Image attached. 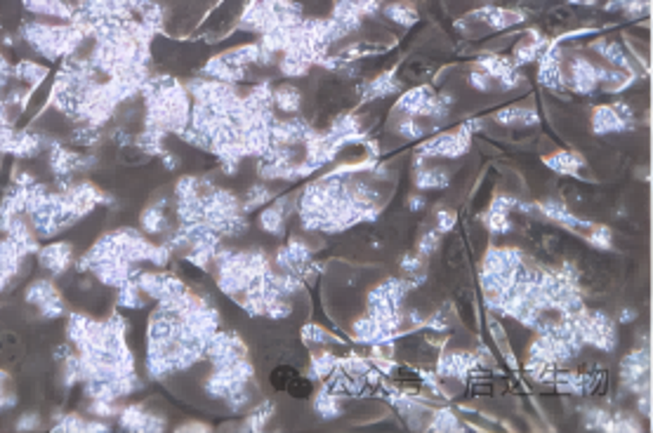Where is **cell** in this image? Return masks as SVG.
<instances>
[{
    "label": "cell",
    "instance_id": "1",
    "mask_svg": "<svg viewBox=\"0 0 653 433\" xmlns=\"http://www.w3.org/2000/svg\"><path fill=\"white\" fill-rule=\"evenodd\" d=\"M569 76H571L573 90L581 94H590L597 87V66L588 62L585 57H576L573 62H571Z\"/></svg>",
    "mask_w": 653,
    "mask_h": 433
},
{
    "label": "cell",
    "instance_id": "2",
    "mask_svg": "<svg viewBox=\"0 0 653 433\" xmlns=\"http://www.w3.org/2000/svg\"><path fill=\"white\" fill-rule=\"evenodd\" d=\"M469 19L483 22V24L493 26V29H509V26L524 22V15L516 10H505V8H495V5H490V8H481V10L472 12Z\"/></svg>",
    "mask_w": 653,
    "mask_h": 433
},
{
    "label": "cell",
    "instance_id": "3",
    "mask_svg": "<svg viewBox=\"0 0 653 433\" xmlns=\"http://www.w3.org/2000/svg\"><path fill=\"white\" fill-rule=\"evenodd\" d=\"M540 80L552 90H559L564 85L562 76V54H559V45H550L540 57Z\"/></svg>",
    "mask_w": 653,
    "mask_h": 433
},
{
    "label": "cell",
    "instance_id": "4",
    "mask_svg": "<svg viewBox=\"0 0 653 433\" xmlns=\"http://www.w3.org/2000/svg\"><path fill=\"white\" fill-rule=\"evenodd\" d=\"M399 80H396L392 73H385V76H378L373 80H368L366 85L361 87V99H378V97H389V94L399 92Z\"/></svg>",
    "mask_w": 653,
    "mask_h": 433
},
{
    "label": "cell",
    "instance_id": "5",
    "mask_svg": "<svg viewBox=\"0 0 653 433\" xmlns=\"http://www.w3.org/2000/svg\"><path fill=\"white\" fill-rule=\"evenodd\" d=\"M625 123L628 120L618 116V111L614 106H599L595 111V116H592V127H595V132L604 134V132H621Z\"/></svg>",
    "mask_w": 653,
    "mask_h": 433
},
{
    "label": "cell",
    "instance_id": "6",
    "mask_svg": "<svg viewBox=\"0 0 653 433\" xmlns=\"http://www.w3.org/2000/svg\"><path fill=\"white\" fill-rule=\"evenodd\" d=\"M547 47H550L547 40H545V38H538V36L521 40V43L514 47V62H516V64L533 62V59L543 57V52L547 50Z\"/></svg>",
    "mask_w": 653,
    "mask_h": 433
},
{
    "label": "cell",
    "instance_id": "7",
    "mask_svg": "<svg viewBox=\"0 0 653 433\" xmlns=\"http://www.w3.org/2000/svg\"><path fill=\"white\" fill-rule=\"evenodd\" d=\"M632 80H635V76H632L630 71H623V69H618V71H604V69H597V85H602L606 92H621V90H625Z\"/></svg>",
    "mask_w": 653,
    "mask_h": 433
},
{
    "label": "cell",
    "instance_id": "8",
    "mask_svg": "<svg viewBox=\"0 0 653 433\" xmlns=\"http://www.w3.org/2000/svg\"><path fill=\"white\" fill-rule=\"evenodd\" d=\"M274 104L286 113H298L302 106V92L293 85H281L272 92Z\"/></svg>",
    "mask_w": 653,
    "mask_h": 433
},
{
    "label": "cell",
    "instance_id": "9",
    "mask_svg": "<svg viewBox=\"0 0 653 433\" xmlns=\"http://www.w3.org/2000/svg\"><path fill=\"white\" fill-rule=\"evenodd\" d=\"M595 50L602 54L609 64H614L616 69H623V71H630V62H628V54L618 43H606V40H597L595 43Z\"/></svg>",
    "mask_w": 653,
    "mask_h": 433
},
{
    "label": "cell",
    "instance_id": "10",
    "mask_svg": "<svg viewBox=\"0 0 653 433\" xmlns=\"http://www.w3.org/2000/svg\"><path fill=\"white\" fill-rule=\"evenodd\" d=\"M495 120L497 123H505V125H533V123H538V116L533 111H528V108L512 106V108H502V111H497Z\"/></svg>",
    "mask_w": 653,
    "mask_h": 433
},
{
    "label": "cell",
    "instance_id": "11",
    "mask_svg": "<svg viewBox=\"0 0 653 433\" xmlns=\"http://www.w3.org/2000/svg\"><path fill=\"white\" fill-rule=\"evenodd\" d=\"M479 69L486 73V76H490V78H500L505 71H509L512 69V62L509 59H505V57H497V54H483V57H479Z\"/></svg>",
    "mask_w": 653,
    "mask_h": 433
},
{
    "label": "cell",
    "instance_id": "12",
    "mask_svg": "<svg viewBox=\"0 0 653 433\" xmlns=\"http://www.w3.org/2000/svg\"><path fill=\"white\" fill-rule=\"evenodd\" d=\"M385 15L392 19V22L401 24V26H413L417 22V12L413 10V5H408V3H392V5H387Z\"/></svg>",
    "mask_w": 653,
    "mask_h": 433
},
{
    "label": "cell",
    "instance_id": "13",
    "mask_svg": "<svg viewBox=\"0 0 653 433\" xmlns=\"http://www.w3.org/2000/svg\"><path fill=\"white\" fill-rule=\"evenodd\" d=\"M545 162H547L550 167H554L557 172H569V174L576 172L578 167L583 165L581 155H576V153H571V151H562V153L552 155V158H547Z\"/></svg>",
    "mask_w": 653,
    "mask_h": 433
},
{
    "label": "cell",
    "instance_id": "14",
    "mask_svg": "<svg viewBox=\"0 0 653 433\" xmlns=\"http://www.w3.org/2000/svg\"><path fill=\"white\" fill-rule=\"evenodd\" d=\"M415 184L420 188H443L448 184V174L443 170H420L415 177Z\"/></svg>",
    "mask_w": 653,
    "mask_h": 433
},
{
    "label": "cell",
    "instance_id": "15",
    "mask_svg": "<svg viewBox=\"0 0 653 433\" xmlns=\"http://www.w3.org/2000/svg\"><path fill=\"white\" fill-rule=\"evenodd\" d=\"M606 10H621L632 17H639L642 12H649V0H614L606 5Z\"/></svg>",
    "mask_w": 653,
    "mask_h": 433
},
{
    "label": "cell",
    "instance_id": "16",
    "mask_svg": "<svg viewBox=\"0 0 653 433\" xmlns=\"http://www.w3.org/2000/svg\"><path fill=\"white\" fill-rule=\"evenodd\" d=\"M295 375H298V372H295V370L291 368V365H279V368H276V370L272 372V384H274V389H276V391H286L288 384H291L293 379H295Z\"/></svg>",
    "mask_w": 653,
    "mask_h": 433
},
{
    "label": "cell",
    "instance_id": "17",
    "mask_svg": "<svg viewBox=\"0 0 653 433\" xmlns=\"http://www.w3.org/2000/svg\"><path fill=\"white\" fill-rule=\"evenodd\" d=\"M43 76H45V69L38 64H33V62H22L17 66V78L29 80V83H40Z\"/></svg>",
    "mask_w": 653,
    "mask_h": 433
},
{
    "label": "cell",
    "instance_id": "18",
    "mask_svg": "<svg viewBox=\"0 0 653 433\" xmlns=\"http://www.w3.org/2000/svg\"><path fill=\"white\" fill-rule=\"evenodd\" d=\"M262 226H265L267 231H272V233H279L281 226H284V214H281V209L279 207L267 209V212L262 214Z\"/></svg>",
    "mask_w": 653,
    "mask_h": 433
},
{
    "label": "cell",
    "instance_id": "19",
    "mask_svg": "<svg viewBox=\"0 0 653 433\" xmlns=\"http://www.w3.org/2000/svg\"><path fill=\"white\" fill-rule=\"evenodd\" d=\"M288 394H291L293 398H309V394H312V382L309 379H305V377H298L295 375V379L291 384H288Z\"/></svg>",
    "mask_w": 653,
    "mask_h": 433
},
{
    "label": "cell",
    "instance_id": "20",
    "mask_svg": "<svg viewBox=\"0 0 653 433\" xmlns=\"http://www.w3.org/2000/svg\"><path fill=\"white\" fill-rule=\"evenodd\" d=\"M399 134H401V137H406V139H417L422 134V127L415 123L413 116H408L406 120H401V123H399Z\"/></svg>",
    "mask_w": 653,
    "mask_h": 433
},
{
    "label": "cell",
    "instance_id": "21",
    "mask_svg": "<svg viewBox=\"0 0 653 433\" xmlns=\"http://www.w3.org/2000/svg\"><path fill=\"white\" fill-rule=\"evenodd\" d=\"M467 83L472 85V87H476V90L486 92V90L493 87V78L486 76L483 71H474V73H469V76H467Z\"/></svg>",
    "mask_w": 653,
    "mask_h": 433
},
{
    "label": "cell",
    "instance_id": "22",
    "mask_svg": "<svg viewBox=\"0 0 653 433\" xmlns=\"http://www.w3.org/2000/svg\"><path fill=\"white\" fill-rule=\"evenodd\" d=\"M590 240L595 243V245H599V247H609V240H611L609 228L595 226V228H592V233H590Z\"/></svg>",
    "mask_w": 653,
    "mask_h": 433
},
{
    "label": "cell",
    "instance_id": "23",
    "mask_svg": "<svg viewBox=\"0 0 653 433\" xmlns=\"http://www.w3.org/2000/svg\"><path fill=\"white\" fill-rule=\"evenodd\" d=\"M356 5H359L361 17L375 15V12L380 10V0H356Z\"/></svg>",
    "mask_w": 653,
    "mask_h": 433
},
{
    "label": "cell",
    "instance_id": "24",
    "mask_svg": "<svg viewBox=\"0 0 653 433\" xmlns=\"http://www.w3.org/2000/svg\"><path fill=\"white\" fill-rule=\"evenodd\" d=\"M436 245H439V233H427L425 238H422V243H420V252L422 254L434 252Z\"/></svg>",
    "mask_w": 653,
    "mask_h": 433
},
{
    "label": "cell",
    "instance_id": "25",
    "mask_svg": "<svg viewBox=\"0 0 653 433\" xmlns=\"http://www.w3.org/2000/svg\"><path fill=\"white\" fill-rule=\"evenodd\" d=\"M453 221H455L453 212H439V228L441 231H448V228L453 226Z\"/></svg>",
    "mask_w": 653,
    "mask_h": 433
},
{
    "label": "cell",
    "instance_id": "26",
    "mask_svg": "<svg viewBox=\"0 0 653 433\" xmlns=\"http://www.w3.org/2000/svg\"><path fill=\"white\" fill-rule=\"evenodd\" d=\"M401 266L406 269V271H417V269H420V259H417V257H413V254H408L406 259H403Z\"/></svg>",
    "mask_w": 653,
    "mask_h": 433
},
{
    "label": "cell",
    "instance_id": "27",
    "mask_svg": "<svg viewBox=\"0 0 653 433\" xmlns=\"http://www.w3.org/2000/svg\"><path fill=\"white\" fill-rule=\"evenodd\" d=\"M410 209H422V198H410Z\"/></svg>",
    "mask_w": 653,
    "mask_h": 433
}]
</instances>
